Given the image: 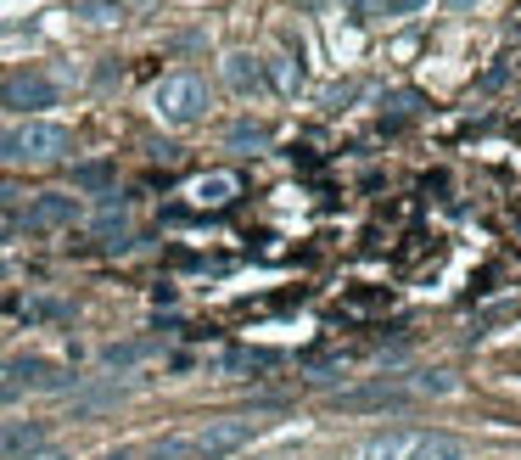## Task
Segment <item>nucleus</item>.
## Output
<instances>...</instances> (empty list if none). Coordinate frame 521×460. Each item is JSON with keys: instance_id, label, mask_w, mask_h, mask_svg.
<instances>
[{"instance_id": "nucleus-26", "label": "nucleus", "mask_w": 521, "mask_h": 460, "mask_svg": "<svg viewBox=\"0 0 521 460\" xmlns=\"http://www.w3.org/2000/svg\"><path fill=\"white\" fill-rule=\"evenodd\" d=\"M370 6H376V0H348V12H353V17H370Z\"/></svg>"}, {"instance_id": "nucleus-22", "label": "nucleus", "mask_w": 521, "mask_h": 460, "mask_svg": "<svg viewBox=\"0 0 521 460\" xmlns=\"http://www.w3.org/2000/svg\"><path fill=\"white\" fill-rule=\"evenodd\" d=\"M23 460H68V449H57V444H40L34 455H23Z\"/></svg>"}, {"instance_id": "nucleus-17", "label": "nucleus", "mask_w": 521, "mask_h": 460, "mask_svg": "<svg viewBox=\"0 0 521 460\" xmlns=\"http://www.w3.org/2000/svg\"><path fill=\"white\" fill-rule=\"evenodd\" d=\"M146 354H152V343H113L107 354H101V360L113 365V371H124V365H141Z\"/></svg>"}, {"instance_id": "nucleus-13", "label": "nucleus", "mask_w": 521, "mask_h": 460, "mask_svg": "<svg viewBox=\"0 0 521 460\" xmlns=\"http://www.w3.org/2000/svg\"><path fill=\"white\" fill-rule=\"evenodd\" d=\"M409 449H415V438H409V432H376L359 460H404Z\"/></svg>"}, {"instance_id": "nucleus-24", "label": "nucleus", "mask_w": 521, "mask_h": 460, "mask_svg": "<svg viewBox=\"0 0 521 460\" xmlns=\"http://www.w3.org/2000/svg\"><path fill=\"white\" fill-rule=\"evenodd\" d=\"M353 90H359V85H337V90H325V107H342V101H348Z\"/></svg>"}, {"instance_id": "nucleus-19", "label": "nucleus", "mask_w": 521, "mask_h": 460, "mask_svg": "<svg viewBox=\"0 0 521 460\" xmlns=\"http://www.w3.org/2000/svg\"><path fill=\"white\" fill-rule=\"evenodd\" d=\"M96 236H107V247H113V236H124V202L107 208V214H96Z\"/></svg>"}, {"instance_id": "nucleus-33", "label": "nucleus", "mask_w": 521, "mask_h": 460, "mask_svg": "<svg viewBox=\"0 0 521 460\" xmlns=\"http://www.w3.org/2000/svg\"><path fill=\"white\" fill-rule=\"evenodd\" d=\"M113 6H124V0H113Z\"/></svg>"}, {"instance_id": "nucleus-21", "label": "nucleus", "mask_w": 521, "mask_h": 460, "mask_svg": "<svg viewBox=\"0 0 521 460\" xmlns=\"http://www.w3.org/2000/svg\"><path fill=\"white\" fill-rule=\"evenodd\" d=\"M426 0H387V17H409V12H421Z\"/></svg>"}, {"instance_id": "nucleus-11", "label": "nucleus", "mask_w": 521, "mask_h": 460, "mask_svg": "<svg viewBox=\"0 0 521 460\" xmlns=\"http://www.w3.org/2000/svg\"><path fill=\"white\" fill-rule=\"evenodd\" d=\"M404 460H465V444L454 432H432V438H415V449Z\"/></svg>"}, {"instance_id": "nucleus-3", "label": "nucleus", "mask_w": 521, "mask_h": 460, "mask_svg": "<svg viewBox=\"0 0 521 460\" xmlns=\"http://www.w3.org/2000/svg\"><path fill=\"white\" fill-rule=\"evenodd\" d=\"M258 432H264V421H253V416H219V421H208L191 444H197V460H225V455L253 444Z\"/></svg>"}, {"instance_id": "nucleus-20", "label": "nucleus", "mask_w": 521, "mask_h": 460, "mask_svg": "<svg viewBox=\"0 0 521 460\" xmlns=\"http://www.w3.org/2000/svg\"><path fill=\"white\" fill-rule=\"evenodd\" d=\"M415 388H421V393H449L454 382H449V376H437V371H432V376H421V382H415Z\"/></svg>"}, {"instance_id": "nucleus-10", "label": "nucleus", "mask_w": 521, "mask_h": 460, "mask_svg": "<svg viewBox=\"0 0 521 460\" xmlns=\"http://www.w3.org/2000/svg\"><path fill=\"white\" fill-rule=\"evenodd\" d=\"M303 79H309V73H303V57H292V51H281V57L264 62V85H275L281 96H297Z\"/></svg>"}, {"instance_id": "nucleus-18", "label": "nucleus", "mask_w": 521, "mask_h": 460, "mask_svg": "<svg viewBox=\"0 0 521 460\" xmlns=\"http://www.w3.org/2000/svg\"><path fill=\"white\" fill-rule=\"evenodd\" d=\"M79 12L90 23H124V6H113V0H79Z\"/></svg>"}, {"instance_id": "nucleus-5", "label": "nucleus", "mask_w": 521, "mask_h": 460, "mask_svg": "<svg viewBox=\"0 0 521 460\" xmlns=\"http://www.w3.org/2000/svg\"><path fill=\"white\" fill-rule=\"evenodd\" d=\"M79 219V197H68V191H40V197L29 202V214H23V225L29 230H62Z\"/></svg>"}, {"instance_id": "nucleus-27", "label": "nucleus", "mask_w": 521, "mask_h": 460, "mask_svg": "<svg viewBox=\"0 0 521 460\" xmlns=\"http://www.w3.org/2000/svg\"><path fill=\"white\" fill-rule=\"evenodd\" d=\"M96 460H135V449H107V455H96Z\"/></svg>"}, {"instance_id": "nucleus-4", "label": "nucleus", "mask_w": 521, "mask_h": 460, "mask_svg": "<svg viewBox=\"0 0 521 460\" xmlns=\"http://www.w3.org/2000/svg\"><path fill=\"white\" fill-rule=\"evenodd\" d=\"M0 107H17V113H40V107H57V85H51L45 73L23 68V73H12V79L0 85Z\"/></svg>"}, {"instance_id": "nucleus-6", "label": "nucleus", "mask_w": 521, "mask_h": 460, "mask_svg": "<svg viewBox=\"0 0 521 460\" xmlns=\"http://www.w3.org/2000/svg\"><path fill=\"white\" fill-rule=\"evenodd\" d=\"M331 404L342 416H370V410H404L409 393L404 388H353V393H337Z\"/></svg>"}, {"instance_id": "nucleus-14", "label": "nucleus", "mask_w": 521, "mask_h": 460, "mask_svg": "<svg viewBox=\"0 0 521 460\" xmlns=\"http://www.w3.org/2000/svg\"><path fill=\"white\" fill-rule=\"evenodd\" d=\"M146 460H197V444H191V432H169L146 444Z\"/></svg>"}, {"instance_id": "nucleus-29", "label": "nucleus", "mask_w": 521, "mask_h": 460, "mask_svg": "<svg viewBox=\"0 0 521 460\" xmlns=\"http://www.w3.org/2000/svg\"><path fill=\"white\" fill-rule=\"evenodd\" d=\"M292 6H303V12H314V6H325V0H292Z\"/></svg>"}, {"instance_id": "nucleus-1", "label": "nucleus", "mask_w": 521, "mask_h": 460, "mask_svg": "<svg viewBox=\"0 0 521 460\" xmlns=\"http://www.w3.org/2000/svg\"><path fill=\"white\" fill-rule=\"evenodd\" d=\"M152 107H157V118H163V124H174V130H185V124H202V118H208V85H202L197 73H169V79L157 85Z\"/></svg>"}, {"instance_id": "nucleus-15", "label": "nucleus", "mask_w": 521, "mask_h": 460, "mask_svg": "<svg viewBox=\"0 0 521 460\" xmlns=\"http://www.w3.org/2000/svg\"><path fill=\"white\" fill-rule=\"evenodd\" d=\"M113 180H118L113 163H79V169H73V186H85V191H107Z\"/></svg>"}, {"instance_id": "nucleus-9", "label": "nucleus", "mask_w": 521, "mask_h": 460, "mask_svg": "<svg viewBox=\"0 0 521 460\" xmlns=\"http://www.w3.org/2000/svg\"><path fill=\"white\" fill-rule=\"evenodd\" d=\"M225 85L236 90V96H253V90H264V62L247 57V51H230V57H225Z\"/></svg>"}, {"instance_id": "nucleus-16", "label": "nucleus", "mask_w": 521, "mask_h": 460, "mask_svg": "<svg viewBox=\"0 0 521 460\" xmlns=\"http://www.w3.org/2000/svg\"><path fill=\"white\" fill-rule=\"evenodd\" d=\"M225 141L230 146H269V124H258V118H241V124H230Z\"/></svg>"}, {"instance_id": "nucleus-31", "label": "nucleus", "mask_w": 521, "mask_h": 460, "mask_svg": "<svg viewBox=\"0 0 521 460\" xmlns=\"http://www.w3.org/2000/svg\"><path fill=\"white\" fill-rule=\"evenodd\" d=\"M0 275H6V259H0Z\"/></svg>"}, {"instance_id": "nucleus-30", "label": "nucleus", "mask_w": 521, "mask_h": 460, "mask_svg": "<svg viewBox=\"0 0 521 460\" xmlns=\"http://www.w3.org/2000/svg\"><path fill=\"white\" fill-rule=\"evenodd\" d=\"M449 6H454V12H465V6H477V0H449Z\"/></svg>"}, {"instance_id": "nucleus-7", "label": "nucleus", "mask_w": 521, "mask_h": 460, "mask_svg": "<svg viewBox=\"0 0 521 460\" xmlns=\"http://www.w3.org/2000/svg\"><path fill=\"white\" fill-rule=\"evenodd\" d=\"M45 444V421H0V460H23Z\"/></svg>"}, {"instance_id": "nucleus-32", "label": "nucleus", "mask_w": 521, "mask_h": 460, "mask_svg": "<svg viewBox=\"0 0 521 460\" xmlns=\"http://www.w3.org/2000/svg\"><path fill=\"white\" fill-rule=\"evenodd\" d=\"M0 197H6V186H0Z\"/></svg>"}, {"instance_id": "nucleus-2", "label": "nucleus", "mask_w": 521, "mask_h": 460, "mask_svg": "<svg viewBox=\"0 0 521 460\" xmlns=\"http://www.w3.org/2000/svg\"><path fill=\"white\" fill-rule=\"evenodd\" d=\"M73 135L62 130V124H51V118H29V124H17L12 135H6V158H23V163H57L62 152H68Z\"/></svg>"}, {"instance_id": "nucleus-12", "label": "nucleus", "mask_w": 521, "mask_h": 460, "mask_svg": "<svg viewBox=\"0 0 521 460\" xmlns=\"http://www.w3.org/2000/svg\"><path fill=\"white\" fill-rule=\"evenodd\" d=\"M230 197H241L236 174H202V180H197V202H202V208H225Z\"/></svg>"}, {"instance_id": "nucleus-28", "label": "nucleus", "mask_w": 521, "mask_h": 460, "mask_svg": "<svg viewBox=\"0 0 521 460\" xmlns=\"http://www.w3.org/2000/svg\"><path fill=\"white\" fill-rule=\"evenodd\" d=\"M0 242H12V219L0 214Z\"/></svg>"}, {"instance_id": "nucleus-8", "label": "nucleus", "mask_w": 521, "mask_h": 460, "mask_svg": "<svg viewBox=\"0 0 521 460\" xmlns=\"http://www.w3.org/2000/svg\"><path fill=\"white\" fill-rule=\"evenodd\" d=\"M12 382L17 388H73V371H62V365L51 360H12Z\"/></svg>"}, {"instance_id": "nucleus-25", "label": "nucleus", "mask_w": 521, "mask_h": 460, "mask_svg": "<svg viewBox=\"0 0 521 460\" xmlns=\"http://www.w3.org/2000/svg\"><path fill=\"white\" fill-rule=\"evenodd\" d=\"M17 393H23V388H17L12 376H0V404H12V399H17Z\"/></svg>"}, {"instance_id": "nucleus-23", "label": "nucleus", "mask_w": 521, "mask_h": 460, "mask_svg": "<svg viewBox=\"0 0 521 460\" xmlns=\"http://www.w3.org/2000/svg\"><path fill=\"white\" fill-rule=\"evenodd\" d=\"M505 79H510V68H488V73H482V90H499Z\"/></svg>"}]
</instances>
